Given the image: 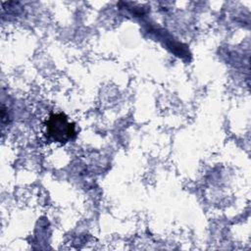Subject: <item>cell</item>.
Returning <instances> with one entry per match:
<instances>
[{"mask_svg": "<svg viewBox=\"0 0 251 251\" xmlns=\"http://www.w3.org/2000/svg\"><path fill=\"white\" fill-rule=\"evenodd\" d=\"M47 135L56 142L65 143L75 134V126L68 122L64 114L52 115L46 123Z\"/></svg>", "mask_w": 251, "mask_h": 251, "instance_id": "cell-1", "label": "cell"}]
</instances>
